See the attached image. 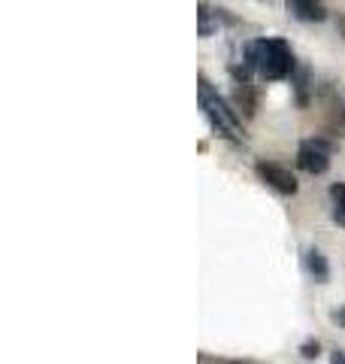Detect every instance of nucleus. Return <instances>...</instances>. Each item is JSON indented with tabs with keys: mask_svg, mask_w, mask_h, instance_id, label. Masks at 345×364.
<instances>
[{
	"mask_svg": "<svg viewBox=\"0 0 345 364\" xmlns=\"http://www.w3.org/2000/svg\"><path fill=\"white\" fill-rule=\"evenodd\" d=\"M318 352H321L318 340H306V343L300 346V355H303V358H318Z\"/></svg>",
	"mask_w": 345,
	"mask_h": 364,
	"instance_id": "obj_10",
	"label": "nucleus"
},
{
	"mask_svg": "<svg viewBox=\"0 0 345 364\" xmlns=\"http://www.w3.org/2000/svg\"><path fill=\"white\" fill-rule=\"evenodd\" d=\"M234 100H236V107L239 109H246L248 116L255 112V97H251V91H248V85H243V88H236V95H234Z\"/></svg>",
	"mask_w": 345,
	"mask_h": 364,
	"instance_id": "obj_8",
	"label": "nucleus"
},
{
	"mask_svg": "<svg viewBox=\"0 0 345 364\" xmlns=\"http://www.w3.org/2000/svg\"><path fill=\"white\" fill-rule=\"evenodd\" d=\"M330 364H345V352L342 349H333L330 352Z\"/></svg>",
	"mask_w": 345,
	"mask_h": 364,
	"instance_id": "obj_12",
	"label": "nucleus"
},
{
	"mask_svg": "<svg viewBox=\"0 0 345 364\" xmlns=\"http://www.w3.org/2000/svg\"><path fill=\"white\" fill-rule=\"evenodd\" d=\"M246 64L251 70H258L263 79H285L294 73V52L288 49L285 40H275V37H267V40H255L248 43L246 49Z\"/></svg>",
	"mask_w": 345,
	"mask_h": 364,
	"instance_id": "obj_1",
	"label": "nucleus"
},
{
	"mask_svg": "<svg viewBox=\"0 0 345 364\" xmlns=\"http://www.w3.org/2000/svg\"><path fill=\"white\" fill-rule=\"evenodd\" d=\"M333 322H336L339 328H345V306H339V310H333Z\"/></svg>",
	"mask_w": 345,
	"mask_h": 364,
	"instance_id": "obj_11",
	"label": "nucleus"
},
{
	"mask_svg": "<svg viewBox=\"0 0 345 364\" xmlns=\"http://www.w3.org/2000/svg\"><path fill=\"white\" fill-rule=\"evenodd\" d=\"M197 82H200L197 85V91H200V109H203V116L209 119V124L221 136H227V140L243 143L246 140V131H243V122H239V116L227 107V100L209 85V79H206V76H200Z\"/></svg>",
	"mask_w": 345,
	"mask_h": 364,
	"instance_id": "obj_2",
	"label": "nucleus"
},
{
	"mask_svg": "<svg viewBox=\"0 0 345 364\" xmlns=\"http://www.w3.org/2000/svg\"><path fill=\"white\" fill-rule=\"evenodd\" d=\"M306 270H309V277H312L315 282H327L330 279V264H327V258L321 249H309L306 252Z\"/></svg>",
	"mask_w": 345,
	"mask_h": 364,
	"instance_id": "obj_6",
	"label": "nucleus"
},
{
	"mask_svg": "<svg viewBox=\"0 0 345 364\" xmlns=\"http://www.w3.org/2000/svg\"><path fill=\"white\" fill-rule=\"evenodd\" d=\"M255 173L261 176V182H267L270 188H275L279 195H297V176L291 173L288 167L275 164V161H258L255 164Z\"/></svg>",
	"mask_w": 345,
	"mask_h": 364,
	"instance_id": "obj_4",
	"label": "nucleus"
},
{
	"mask_svg": "<svg viewBox=\"0 0 345 364\" xmlns=\"http://www.w3.org/2000/svg\"><path fill=\"white\" fill-rule=\"evenodd\" d=\"M288 13L300 21L315 25V21L327 18V6H324V0H288Z\"/></svg>",
	"mask_w": 345,
	"mask_h": 364,
	"instance_id": "obj_5",
	"label": "nucleus"
},
{
	"mask_svg": "<svg viewBox=\"0 0 345 364\" xmlns=\"http://www.w3.org/2000/svg\"><path fill=\"white\" fill-rule=\"evenodd\" d=\"M297 104H300V107L309 104V70L297 73Z\"/></svg>",
	"mask_w": 345,
	"mask_h": 364,
	"instance_id": "obj_9",
	"label": "nucleus"
},
{
	"mask_svg": "<svg viewBox=\"0 0 345 364\" xmlns=\"http://www.w3.org/2000/svg\"><path fill=\"white\" fill-rule=\"evenodd\" d=\"M330 152H333V143L321 140V136H312V140H306L300 149H297V167L306 170V173H312V176L327 173Z\"/></svg>",
	"mask_w": 345,
	"mask_h": 364,
	"instance_id": "obj_3",
	"label": "nucleus"
},
{
	"mask_svg": "<svg viewBox=\"0 0 345 364\" xmlns=\"http://www.w3.org/2000/svg\"><path fill=\"white\" fill-rule=\"evenodd\" d=\"M224 364H239V361H224Z\"/></svg>",
	"mask_w": 345,
	"mask_h": 364,
	"instance_id": "obj_13",
	"label": "nucleus"
},
{
	"mask_svg": "<svg viewBox=\"0 0 345 364\" xmlns=\"http://www.w3.org/2000/svg\"><path fill=\"white\" fill-rule=\"evenodd\" d=\"M330 198H333V219L339 225H345V182H333L330 186Z\"/></svg>",
	"mask_w": 345,
	"mask_h": 364,
	"instance_id": "obj_7",
	"label": "nucleus"
}]
</instances>
